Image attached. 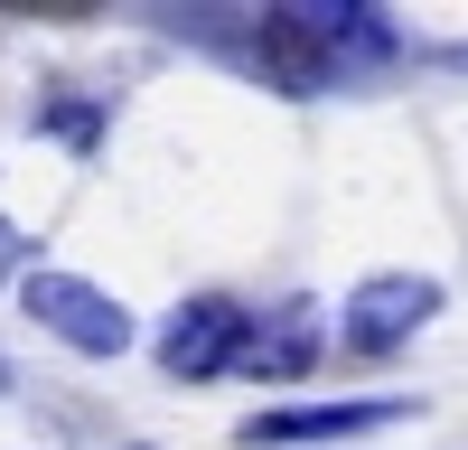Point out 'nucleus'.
<instances>
[{
  "mask_svg": "<svg viewBox=\"0 0 468 450\" xmlns=\"http://www.w3.org/2000/svg\"><path fill=\"white\" fill-rule=\"evenodd\" d=\"M0 282H28V235L0 216Z\"/></svg>",
  "mask_w": 468,
  "mask_h": 450,
  "instance_id": "nucleus-7",
  "label": "nucleus"
},
{
  "mask_svg": "<svg viewBox=\"0 0 468 450\" xmlns=\"http://www.w3.org/2000/svg\"><path fill=\"white\" fill-rule=\"evenodd\" d=\"M441 66H468V38H459V48H441Z\"/></svg>",
  "mask_w": 468,
  "mask_h": 450,
  "instance_id": "nucleus-8",
  "label": "nucleus"
},
{
  "mask_svg": "<svg viewBox=\"0 0 468 450\" xmlns=\"http://www.w3.org/2000/svg\"><path fill=\"white\" fill-rule=\"evenodd\" d=\"M441 300L450 291L431 273H366L346 291V310H337V348L346 357H394V348H412V338L441 319Z\"/></svg>",
  "mask_w": 468,
  "mask_h": 450,
  "instance_id": "nucleus-2",
  "label": "nucleus"
},
{
  "mask_svg": "<svg viewBox=\"0 0 468 450\" xmlns=\"http://www.w3.org/2000/svg\"><path fill=\"white\" fill-rule=\"evenodd\" d=\"M244 348H253V310L225 300V291H197V300H178L169 328H160V375H178V385L244 375Z\"/></svg>",
  "mask_w": 468,
  "mask_h": 450,
  "instance_id": "nucleus-3",
  "label": "nucleus"
},
{
  "mask_svg": "<svg viewBox=\"0 0 468 450\" xmlns=\"http://www.w3.org/2000/svg\"><path fill=\"white\" fill-rule=\"evenodd\" d=\"M319 348H328V328L300 310H271V319H253V348H244V375H262V385H291V375H309L319 366Z\"/></svg>",
  "mask_w": 468,
  "mask_h": 450,
  "instance_id": "nucleus-6",
  "label": "nucleus"
},
{
  "mask_svg": "<svg viewBox=\"0 0 468 450\" xmlns=\"http://www.w3.org/2000/svg\"><path fill=\"white\" fill-rule=\"evenodd\" d=\"M132 450H150V441H132Z\"/></svg>",
  "mask_w": 468,
  "mask_h": 450,
  "instance_id": "nucleus-9",
  "label": "nucleus"
},
{
  "mask_svg": "<svg viewBox=\"0 0 468 450\" xmlns=\"http://www.w3.org/2000/svg\"><path fill=\"white\" fill-rule=\"evenodd\" d=\"M0 385H10V375H0Z\"/></svg>",
  "mask_w": 468,
  "mask_h": 450,
  "instance_id": "nucleus-10",
  "label": "nucleus"
},
{
  "mask_svg": "<svg viewBox=\"0 0 468 450\" xmlns=\"http://www.w3.org/2000/svg\"><path fill=\"white\" fill-rule=\"evenodd\" d=\"M412 394H337V403H271V412H244L234 441L244 450H300V441H356V432H384L403 423Z\"/></svg>",
  "mask_w": 468,
  "mask_h": 450,
  "instance_id": "nucleus-5",
  "label": "nucleus"
},
{
  "mask_svg": "<svg viewBox=\"0 0 468 450\" xmlns=\"http://www.w3.org/2000/svg\"><path fill=\"white\" fill-rule=\"evenodd\" d=\"M19 300H28V319L48 328V338H66L75 357H122V348H132V310H122L112 291L75 282V273H28Z\"/></svg>",
  "mask_w": 468,
  "mask_h": 450,
  "instance_id": "nucleus-4",
  "label": "nucleus"
},
{
  "mask_svg": "<svg viewBox=\"0 0 468 450\" xmlns=\"http://www.w3.org/2000/svg\"><path fill=\"white\" fill-rule=\"evenodd\" d=\"M178 28L216 38L234 48L271 94L291 103H319L337 85H356V75H384L403 57V28L394 10H375V0H300V10H187Z\"/></svg>",
  "mask_w": 468,
  "mask_h": 450,
  "instance_id": "nucleus-1",
  "label": "nucleus"
}]
</instances>
